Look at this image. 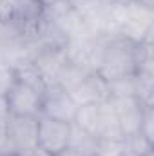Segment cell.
Wrapping results in <instances>:
<instances>
[{"mask_svg":"<svg viewBox=\"0 0 154 156\" xmlns=\"http://www.w3.org/2000/svg\"><path fill=\"white\" fill-rule=\"evenodd\" d=\"M4 94L11 116H40L42 94H44L42 91L15 78Z\"/></svg>","mask_w":154,"mask_h":156,"instance_id":"obj_3","label":"cell"},{"mask_svg":"<svg viewBox=\"0 0 154 156\" xmlns=\"http://www.w3.org/2000/svg\"><path fill=\"white\" fill-rule=\"evenodd\" d=\"M54 156H93V154H85V153H80V151H75V149H71V147H65L64 151L56 153Z\"/></svg>","mask_w":154,"mask_h":156,"instance_id":"obj_24","label":"cell"},{"mask_svg":"<svg viewBox=\"0 0 154 156\" xmlns=\"http://www.w3.org/2000/svg\"><path fill=\"white\" fill-rule=\"evenodd\" d=\"M134 98H138L145 107H152L154 73H134Z\"/></svg>","mask_w":154,"mask_h":156,"instance_id":"obj_13","label":"cell"},{"mask_svg":"<svg viewBox=\"0 0 154 156\" xmlns=\"http://www.w3.org/2000/svg\"><path fill=\"white\" fill-rule=\"evenodd\" d=\"M0 156H18L16 153H4V154H0Z\"/></svg>","mask_w":154,"mask_h":156,"instance_id":"obj_28","label":"cell"},{"mask_svg":"<svg viewBox=\"0 0 154 156\" xmlns=\"http://www.w3.org/2000/svg\"><path fill=\"white\" fill-rule=\"evenodd\" d=\"M33 66L37 67L40 78L47 87L56 85L58 78L62 75L64 67L67 66V55L65 49H58V47H40L33 58Z\"/></svg>","mask_w":154,"mask_h":156,"instance_id":"obj_6","label":"cell"},{"mask_svg":"<svg viewBox=\"0 0 154 156\" xmlns=\"http://www.w3.org/2000/svg\"><path fill=\"white\" fill-rule=\"evenodd\" d=\"M71 122L38 116V145L54 156L69 145Z\"/></svg>","mask_w":154,"mask_h":156,"instance_id":"obj_5","label":"cell"},{"mask_svg":"<svg viewBox=\"0 0 154 156\" xmlns=\"http://www.w3.org/2000/svg\"><path fill=\"white\" fill-rule=\"evenodd\" d=\"M96 136L102 140H121V138H125L121 129H120L118 116H116L111 100H107L100 105V125H98Z\"/></svg>","mask_w":154,"mask_h":156,"instance_id":"obj_10","label":"cell"},{"mask_svg":"<svg viewBox=\"0 0 154 156\" xmlns=\"http://www.w3.org/2000/svg\"><path fill=\"white\" fill-rule=\"evenodd\" d=\"M78 105L73 100L71 93L62 89L60 85H51L42 94V109L40 116H49L54 120L73 122Z\"/></svg>","mask_w":154,"mask_h":156,"instance_id":"obj_4","label":"cell"},{"mask_svg":"<svg viewBox=\"0 0 154 156\" xmlns=\"http://www.w3.org/2000/svg\"><path fill=\"white\" fill-rule=\"evenodd\" d=\"M87 75H89V71H85L83 67H80L76 64H71V62L67 60V66L64 67V71H62V75L58 78V83H56V85H60L62 89H65V91L71 93Z\"/></svg>","mask_w":154,"mask_h":156,"instance_id":"obj_15","label":"cell"},{"mask_svg":"<svg viewBox=\"0 0 154 156\" xmlns=\"http://www.w3.org/2000/svg\"><path fill=\"white\" fill-rule=\"evenodd\" d=\"M100 105L102 104H87V105H78L75 118L71 123H75L78 127L96 134L98 133V125H100Z\"/></svg>","mask_w":154,"mask_h":156,"instance_id":"obj_12","label":"cell"},{"mask_svg":"<svg viewBox=\"0 0 154 156\" xmlns=\"http://www.w3.org/2000/svg\"><path fill=\"white\" fill-rule=\"evenodd\" d=\"M98 136L78 127L75 123H71V136H69V145L71 149L75 151H80V153H85V154H93L94 156V151H96V145H98Z\"/></svg>","mask_w":154,"mask_h":156,"instance_id":"obj_11","label":"cell"},{"mask_svg":"<svg viewBox=\"0 0 154 156\" xmlns=\"http://www.w3.org/2000/svg\"><path fill=\"white\" fill-rule=\"evenodd\" d=\"M152 122H154V111H152V107H147V109H145V115H143V120H142L140 134H143L149 142H154V136H152Z\"/></svg>","mask_w":154,"mask_h":156,"instance_id":"obj_20","label":"cell"},{"mask_svg":"<svg viewBox=\"0 0 154 156\" xmlns=\"http://www.w3.org/2000/svg\"><path fill=\"white\" fill-rule=\"evenodd\" d=\"M125 149V138L121 140H98L94 156H120V153Z\"/></svg>","mask_w":154,"mask_h":156,"instance_id":"obj_18","label":"cell"},{"mask_svg":"<svg viewBox=\"0 0 154 156\" xmlns=\"http://www.w3.org/2000/svg\"><path fill=\"white\" fill-rule=\"evenodd\" d=\"M4 153H15L13 140H11L9 129H7V118L0 122V154H4Z\"/></svg>","mask_w":154,"mask_h":156,"instance_id":"obj_19","label":"cell"},{"mask_svg":"<svg viewBox=\"0 0 154 156\" xmlns=\"http://www.w3.org/2000/svg\"><path fill=\"white\" fill-rule=\"evenodd\" d=\"M20 156H53L51 153H47L45 149H42L40 145H37V147H33L31 151H27V153H24V154Z\"/></svg>","mask_w":154,"mask_h":156,"instance_id":"obj_23","label":"cell"},{"mask_svg":"<svg viewBox=\"0 0 154 156\" xmlns=\"http://www.w3.org/2000/svg\"><path fill=\"white\" fill-rule=\"evenodd\" d=\"M73 100L76 105H87V104H103L111 98L109 94V83L98 71L89 73L76 87L71 91Z\"/></svg>","mask_w":154,"mask_h":156,"instance_id":"obj_9","label":"cell"},{"mask_svg":"<svg viewBox=\"0 0 154 156\" xmlns=\"http://www.w3.org/2000/svg\"><path fill=\"white\" fill-rule=\"evenodd\" d=\"M15 80V73L0 60V93H5Z\"/></svg>","mask_w":154,"mask_h":156,"instance_id":"obj_21","label":"cell"},{"mask_svg":"<svg viewBox=\"0 0 154 156\" xmlns=\"http://www.w3.org/2000/svg\"><path fill=\"white\" fill-rule=\"evenodd\" d=\"M9 116V111H7V104H5V94L0 93V122L5 120Z\"/></svg>","mask_w":154,"mask_h":156,"instance_id":"obj_22","label":"cell"},{"mask_svg":"<svg viewBox=\"0 0 154 156\" xmlns=\"http://www.w3.org/2000/svg\"><path fill=\"white\" fill-rule=\"evenodd\" d=\"M107 83H109L111 98L134 96V75L132 76H121V78H114V80H107Z\"/></svg>","mask_w":154,"mask_h":156,"instance_id":"obj_16","label":"cell"},{"mask_svg":"<svg viewBox=\"0 0 154 156\" xmlns=\"http://www.w3.org/2000/svg\"><path fill=\"white\" fill-rule=\"evenodd\" d=\"M134 49H136V42H131V40L121 38V37L109 38L98 73L105 80L132 76L136 73Z\"/></svg>","mask_w":154,"mask_h":156,"instance_id":"obj_2","label":"cell"},{"mask_svg":"<svg viewBox=\"0 0 154 156\" xmlns=\"http://www.w3.org/2000/svg\"><path fill=\"white\" fill-rule=\"evenodd\" d=\"M18 38H22V31H20L18 24L13 20H2L0 18V49H4L5 45L13 44Z\"/></svg>","mask_w":154,"mask_h":156,"instance_id":"obj_17","label":"cell"},{"mask_svg":"<svg viewBox=\"0 0 154 156\" xmlns=\"http://www.w3.org/2000/svg\"><path fill=\"white\" fill-rule=\"evenodd\" d=\"M132 2H138V4H143L147 7H152V0H132Z\"/></svg>","mask_w":154,"mask_h":156,"instance_id":"obj_26","label":"cell"},{"mask_svg":"<svg viewBox=\"0 0 154 156\" xmlns=\"http://www.w3.org/2000/svg\"><path fill=\"white\" fill-rule=\"evenodd\" d=\"M109 100H111V104L114 107V113L118 116V123H120V129H121L123 136L129 138L132 134H138L147 107L134 96L109 98Z\"/></svg>","mask_w":154,"mask_h":156,"instance_id":"obj_8","label":"cell"},{"mask_svg":"<svg viewBox=\"0 0 154 156\" xmlns=\"http://www.w3.org/2000/svg\"><path fill=\"white\" fill-rule=\"evenodd\" d=\"M15 153L20 156L38 145V116H7Z\"/></svg>","mask_w":154,"mask_h":156,"instance_id":"obj_7","label":"cell"},{"mask_svg":"<svg viewBox=\"0 0 154 156\" xmlns=\"http://www.w3.org/2000/svg\"><path fill=\"white\" fill-rule=\"evenodd\" d=\"M120 156H138V154H134V153H132V151H131V149L127 147V144H125V149H123V151L120 153Z\"/></svg>","mask_w":154,"mask_h":156,"instance_id":"obj_25","label":"cell"},{"mask_svg":"<svg viewBox=\"0 0 154 156\" xmlns=\"http://www.w3.org/2000/svg\"><path fill=\"white\" fill-rule=\"evenodd\" d=\"M111 16L116 37L127 38L131 42L152 40V7H147L132 0H114V4L111 5Z\"/></svg>","mask_w":154,"mask_h":156,"instance_id":"obj_1","label":"cell"},{"mask_svg":"<svg viewBox=\"0 0 154 156\" xmlns=\"http://www.w3.org/2000/svg\"><path fill=\"white\" fill-rule=\"evenodd\" d=\"M69 2H71L75 7H76V5H80V4H82V2H85V0H69Z\"/></svg>","mask_w":154,"mask_h":156,"instance_id":"obj_27","label":"cell"},{"mask_svg":"<svg viewBox=\"0 0 154 156\" xmlns=\"http://www.w3.org/2000/svg\"><path fill=\"white\" fill-rule=\"evenodd\" d=\"M134 62H136V73H154L152 40L136 42V49H134Z\"/></svg>","mask_w":154,"mask_h":156,"instance_id":"obj_14","label":"cell"}]
</instances>
